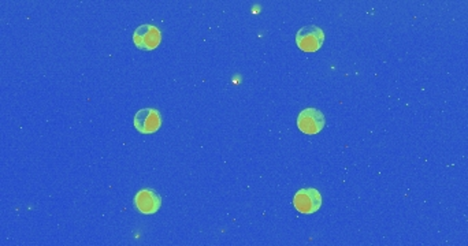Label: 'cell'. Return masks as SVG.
I'll return each mask as SVG.
<instances>
[{
    "mask_svg": "<svg viewBox=\"0 0 468 246\" xmlns=\"http://www.w3.org/2000/svg\"><path fill=\"white\" fill-rule=\"evenodd\" d=\"M162 126V115L155 108H143L135 115V128L142 134H152Z\"/></svg>",
    "mask_w": 468,
    "mask_h": 246,
    "instance_id": "4",
    "label": "cell"
},
{
    "mask_svg": "<svg viewBox=\"0 0 468 246\" xmlns=\"http://www.w3.org/2000/svg\"><path fill=\"white\" fill-rule=\"evenodd\" d=\"M324 43V31L315 25L304 26L296 33V44L304 52H317Z\"/></svg>",
    "mask_w": 468,
    "mask_h": 246,
    "instance_id": "1",
    "label": "cell"
},
{
    "mask_svg": "<svg viewBox=\"0 0 468 246\" xmlns=\"http://www.w3.org/2000/svg\"><path fill=\"white\" fill-rule=\"evenodd\" d=\"M162 41L160 31L153 25H140L133 33V43L139 49L152 51Z\"/></svg>",
    "mask_w": 468,
    "mask_h": 246,
    "instance_id": "5",
    "label": "cell"
},
{
    "mask_svg": "<svg viewBox=\"0 0 468 246\" xmlns=\"http://www.w3.org/2000/svg\"><path fill=\"white\" fill-rule=\"evenodd\" d=\"M135 207L140 213L153 215L160 210L162 199L153 189H142L135 196Z\"/></svg>",
    "mask_w": 468,
    "mask_h": 246,
    "instance_id": "6",
    "label": "cell"
},
{
    "mask_svg": "<svg viewBox=\"0 0 468 246\" xmlns=\"http://www.w3.org/2000/svg\"><path fill=\"white\" fill-rule=\"evenodd\" d=\"M324 125H326L324 115L322 111L317 108H305L297 116V128L304 134L310 136L318 134L319 132H322Z\"/></svg>",
    "mask_w": 468,
    "mask_h": 246,
    "instance_id": "3",
    "label": "cell"
},
{
    "mask_svg": "<svg viewBox=\"0 0 468 246\" xmlns=\"http://www.w3.org/2000/svg\"><path fill=\"white\" fill-rule=\"evenodd\" d=\"M293 206L300 213H315L322 206V194L314 187L300 189L293 197Z\"/></svg>",
    "mask_w": 468,
    "mask_h": 246,
    "instance_id": "2",
    "label": "cell"
}]
</instances>
